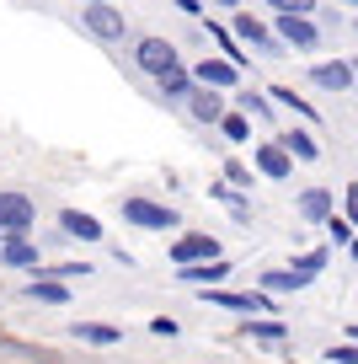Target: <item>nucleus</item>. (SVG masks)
Wrapping results in <instances>:
<instances>
[{
	"mask_svg": "<svg viewBox=\"0 0 358 364\" xmlns=\"http://www.w3.org/2000/svg\"><path fill=\"white\" fill-rule=\"evenodd\" d=\"M171 6H177V11H188V16H198V11H203V0H171Z\"/></svg>",
	"mask_w": 358,
	"mask_h": 364,
	"instance_id": "7c9ffc66",
	"label": "nucleus"
},
{
	"mask_svg": "<svg viewBox=\"0 0 358 364\" xmlns=\"http://www.w3.org/2000/svg\"><path fill=\"white\" fill-rule=\"evenodd\" d=\"M300 215L315 220V225H326V220H332V193H326V188H310V193H300Z\"/></svg>",
	"mask_w": 358,
	"mask_h": 364,
	"instance_id": "4468645a",
	"label": "nucleus"
},
{
	"mask_svg": "<svg viewBox=\"0 0 358 364\" xmlns=\"http://www.w3.org/2000/svg\"><path fill=\"white\" fill-rule=\"evenodd\" d=\"M241 107H246L251 118H262V113H268V102H262V97H251V91H246V97H241Z\"/></svg>",
	"mask_w": 358,
	"mask_h": 364,
	"instance_id": "c756f323",
	"label": "nucleus"
},
{
	"mask_svg": "<svg viewBox=\"0 0 358 364\" xmlns=\"http://www.w3.org/2000/svg\"><path fill=\"white\" fill-rule=\"evenodd\" d=\"M257 171L273 177V182H283V177H294V161H289V150L273 139V145H257Z\"/></svg>",
	"mask_w": 358,
	"mask_h": 364,
	"instance_id": "1a4fd4ad",
	"label": "nucleus"
},
{
	"mask_svg": "<svg viewBox=\"0 0 358 364\" xmlns=\"http://www.w3.org/2000/svg\"><path fill=\"white\" fill-rule=\"evenodd\" d=\"M219 129H224V139H235V145H241V139H251V124H246L241 113H224Z\"/></svg>",
	"mask_w": 358,
	"mask_h": 364,
	"instance_id": "b1692460",
	"label": "nucleus"
},
{
	"mask_svg": "<svg viewBox=\"0 0 358 364\" xmlns=\"http://www.w3.org/2000/svg\"><path fill=\"white\" fill-rule=\"evenodd\" d=\"M59 225H65V236H80V241H102V225L91 215H80V209H65L59 215Z\"/></svg>",
	"mask_w": 358,
	"mask_h": 364,
	"instance_id": "2eb2a0df",
	"label": "nucleus"
},
{
	"mask_svg": "<svg viewBox=\"0 0 358 364\" xmlns=\"http://www.w3.org/2000/svg\"><path fill=\"white\" fill-rule=\"evenodd\" d=\"M75 338H86V343H118V327H102V321H80Z\"/></svg>",
	"mask_w": 358,
	"mask_h": 364,
	"instance_id": "4be33fe9",
	"label": "nucleus"
},
{
	"mask_svg": "<svg viewBox=\"0 0 358 364\" xmlns=\"http://www.w3.org/2000/svg\"><path fill=\"white\" fill-rule=\"evenodd\" d=\"M347 215H353V225H358V188H347Z\"/></svg>",
	"mask_w": 358,
	"mask_h": 364,
	"instance_id": "2f4dec72",
	"label": "nucleus"
},
{
	"mask_svg": "<svg viewBox=\"0 0 358 364\" xmlns=\"http://www.w3.org/2000/svg\"><path fill=\"white\" fill-rule=\"evenodd\" d=\"M209 38H214V43H219V48H224V54H230V65H235V70L246 65V54H241V43H235V38H230V33H224V27H214V22H209Z\"/></svg>",
	"mask_w": 358,
	"mask_h": 364,
	"instance_id": "412c9836",
	"label": "nucleus"
},
{
	"mask_svg": "<svg viewBox=\"0 0 358 364\" xmlns=\"http://www.w3.org/2000/svg\"><path fill=\"white\" fill-rule=\"evenodd\" d=\"M347 252H353V257H358V236H353V241H347Z\"/></svg>",
	"mask_w": 358,
	"mask_h": 364,
	"instance_id": "72a5a7b5",
	"label": "nucleus"
},
{
	"mask_svg": "<svg viewBox=\"0 0 358 364\" xmlns=\"http://www.w3.org/2000/svg\"><path fill=\"white\" fill-rule=\"evenodd\" d=\"M134 59H139V65H145V70H150L156 80H161V75H171V70H182V65H177V48H171L166 38H145Z\"/></svg>",
	"mask_w": 358,
	"mask_h": 364,
	"instance_id": "39448f33",
	"label": "nucleus"
},
{
	"mask_svg": "<svg viewBox=\"0 0 358 364\" xmlns=\"http://www.w3.org/2000/svg\"><path fill=\"white\" fill-rule=\"evenodd\" d=\"M268 97H273V102H283V107H294V113H305V118H315V107H310V102H305V97H294V91H289V86H273V91H268Z\"/></svg>",
	"mask_w": 358,
	"mask_h": 364,
	"instance_id": "5701e85b",
	"label": "nucleus"
},
{
	"mask_svg": "<svg viewBox=\"0 0 358 364\" xmlns=\"http://www.w3.org/2000/svg\"><path fill=\"white\" fill-rule=\"evenodd\" d=\"M235 75H241V70H235L230 59H203V65L192 70V80H203V86H214V91H219V86H235Z\"/></svg>",
	"mask_w": 358,
	"mask_h": 364,
	"instance_id": "9b49d317",
	"label": "nucleus"
},
{
	"mask_svg": "<svg viewBox=\"0 0 358 364\" xmlns=\"http://www.w3.org/2000/svg\"><path fill=\"white\" fill-rule=\"evenodd\" d=\"M214 6H224V11H235V6H241V0H214Z\"/></svg>",
	"mask_w": 358,
	"mask_h": 364,
	"instance_id": "473e14b6",
	"label": "nucleus"
},
{
	"mask_svg": "<svg viewBox=\"0 0 358 364\" xmlns=\"http://www.w3.org/2000/svg\"><path fill=\"white\" fill-rule=\"evenodd\" d=\"M278 145L289 150V156H300V161H315V156H321V150H315V139H310V134H300V129H294V134H283Z\"/></svg>",
	"mask_w": 358,
	"mask_h": 364,
	"instance_id": "a211bd4d",
	"label": "nucleus"
},
{
	"mask_svg": "<svg viewBox=\"0 0 358 364\" xmlns=\"http://www.w3.org/2000/svg\"><path fill=\"white\" fill-rule=\"evenodd\" d=\"M150 332H156V338H177V321H171V316H156V321H150Z\"/></svg>",
	"mask_w": 358,
	"mask_h": 364,
	"instance_id": "c85d7f7f",
	"label": "nucleus"
},
{
	"mask_svg": "<svg viewBox=\"0 0 358 364\" xmlns=\"http://www.w3.org/2000/svg\"><path fill=\"white\" fill-rule=\"evenodd\" d=\"M326 230H332V241H337V247H347V241L358 236V230H353V220H337V215L326 220Z\"/></svg>",
	"mask_w": 358,
	"mask_h": 364,
	"instance_id": "bb28decb",
	"label": "nucleus"
},
{
	"mask_svg": "<svg viewBox=\"0 0 358 364\" xmlns=\"http://www.w3.org/2000/svg\"><path fill=\"white\" fill-rule=\"evenodd\" d=\"M321 268H326V252H305L294 268H268L262 273V289H305Z\"/></svg>",
	"mask_w": 358,
	"mask_h": 364,
	"instance_id": "f257e3e1",
	"label": "nucleus"
},
{
	"mask_svg": "<svg viewBox=\"0 0 358 364\" xmlns=\"http://www.w3.org/2000/svg\"><path fill=\"white\" fill-rule=\"evenodd\" d=\"M192 113H198L203 124H219V118H224V102H219V97H209V91H203V97H192Z\"/></svg>",
	"mask_w": 358,
	"mask_h": 364,
	"instance_id": "aec40b11",
	"label": "nucleus"
},
{
	"mask_svg": "<svg viewBox=\"0 0 358 364\" xmlns=\"http://www.w3.org/2000/svg\"><path fill=\"white\" fill-rule=\"evenodd\" d=\"M235 38H241V43H251V48H262V54H278V43H283V38H273V33H268V27H262L251 11L235 16Z\"/></svg>",
	"mask_w": 358,
	"mask_h": 364,
	"instance_id": "0eeeda50",
	"label": "nucleus"
},
{
	"mask_svg": "<svg viewBox=\"0 0 358 364\" xmlns=\"http://www.w3.org/2000/svg\"><path fill=\"white\" fill-rule=\"evenodd\" d=\"M326 359L332 364H358V343H337V348H326Z\"/></svg>",
	"mask_w": 358,
	"mask_h": 364,
	"instance_id": "cd10ccee",
	"label": "nucleus"
},
{
	"mask_svg": "<svg viewBox=\"0 0 358 364\" xmlns=\"http://www.w3.org/2000/svg\"><path fill=\"white\" fill-rule=\"evenodd\" d=\"M273 11H283V16H310L315 11V0H268Z\"/></svg>",
	"mask_w": 358,
	"mask_h": 364,
	"instance_id": "a878e982",
	"label": "nucleus"
},
{
	"mask_svg": "<svg viewBox=\"0 0 358 364\" xmlns=\"http://www.w3.org/2000/svg\"><path fill=\"white\" fill-rule=\"evenodd\" d=\"M310 75H315V86H321V91H347V86H353V70H347L342 59H337V65H315Z\"/></svg>",
	"mask_w": 358,
	"mask_h": 364,
	"instance_id": "ddd939ff",
	"label": "nucleus"
},
{
	"mask_svg": "<svg viewBox=\"0 0 358 364\" xmlns=\"http://www.w3.org/2000/svg\"><path fill=\"white\" fill-rule=\"evenodd\" d=\"M86 6H107V0H86Z\"/></svg>",
	"mask_w": 358,
	"mask_h": 364,
	"instance_id": "f704fd0d",
	"label": "nucleus"
},
{
	"mask_svg": "<svg viewBox=\"0 0 358 364\" xmlns=\"http://www.w3.org/2000/svg\"><path fill=\"white\" fill-rule=\"evenodd\" d=\"M251 338L257 343H289V327H278V321H251Z\"/></svg>",
	"mask_w": 358,
	"mask_h": 364,
	"instance_id": "393cba45",
	"label": "nucleus"
},
{
	"mask_svg": "<svg viewBox=\"0 0 358 364\" xmlns=\"http://www.w3.org/2000/svg\"><path fill=\"white\" fill-rule=\"evenodd\" d=\"M0 262H11V268H38V247L27 236H16V241L0 247Z\"/></svg>",
	"mask_w": 358,
	"mask_h": 364,
	"instance_id": "dca6fc26",
	"label": "nucleus"
},
{
	"mask_svg": "<svg viewBox=\"0 0 358 364\" xmlns=\"http://www.w3.org/2000/svg\"><path fill=\"white\" fill-rule=\"evenodd\" d=\"M177 279H182V284H224V279H230V262H224V257H214V262H182Z\"/></svg>",
	"mask_w": 358,
	"mask_h": 364,
	"instance_id": "6e6552de",
	"label": "nucleus"
},
{
	"mask_svg": "<svg viewBox=\"0 0 358 364\" xmlns=\"http://www.w3.org/2000/svg\"><path fill=\"white\" fill-rule=\"evenodd\" d=\"M27 295H33V300H43V306H70V289L59 284V279H43V273H38L33 284H27Z\"/></svg>",
	"mask_w": 358,
	"mask_h": 364,
	"instance_id": "f3484780",
	"label": "nucleus"
},
{
	"mask_svg": "<svg viewBox=\"0 0 358 364\" xmlns=\"http://www.w3.org/2000/svg\"><path fill=\"white\" fill-rule=\"evenodd\" d=\"M353 6H358V0H353Z\"/></svg>",
	"mask_w": 358,
	"mask_h": 364,
	"instance_id": "e433bc0d",
	"label": "nucleus"
},
{
	"mask_svg": "<svg viewBox=\"0 0 358 364\" xmlns=\"http://www.w3.org/2000/svg\"><path fill=\"white\" fill-rule=\"evenodd\" d=\"M209 306H224V311H251V316H257V311H273V300H268V295H230V289H214Z\"/></svg>",
	"mask_w": 358,
	"mask_h": 364,
	"instance_id": "f8f14e48",
	"label": "nucleus"
},
{
	"mask_svg": "<svg viewBox=\"0 0 358 364\" xmlns=\"http://www.w3.org/2000/svg\"><path fill=\"white\" fill-rule=\"evenodd\" d=\"M80 22H86L102 43H118V38H124V11H118L112 0H107V6H86V11H80Z\"/></svg>",
	"mask_w": 358,
	"mask_h": 364,
	"instance_id": "20e7f679",
	"label": "nucleus"
},
{
	"mask_svg": "<svg viewBox=\"0 0 358 364\" xmlns=\"http://www.w3.org/2000/svg\"><path fill=\"white\" fill-rule=\"evenodd\" d=\"M124 220H129V225H139V230H171V225H182L171 209L150 204V198H124Z\"/></svg>",
	"mask_w": 358,
	"mask_h": 364,
	"instance_id": "7ed1b4c3",
	"label": "nucleus"
},
{
	"mask_svg": "<svg viewBox=\"0 0 358 364\" xmlns=\"http://www.w3.org/2000/svg\"><path fill=\"white\" fill-rule=\"evenodd\" d=\"M33 220H38L33 198H22V193H0V236H6V241L27 236V230H33Z\"/></svg>",
	"mask_w": 358,
	"mask_h": 364,
	"instance_id": "f03ea898",
	"label": "nucleus"
},
{
	"mask_svg": "<svg viewBox=\"0 0 358 364\" xmlns=\"http://www.w3.org/2000/svg\"><path fill=\"white\" fill-rule=\"evenodd\" d=\"M353 343H358V327H353Z\"/></svg>",
	"mask_w": 358,
	"mask_h": 364,
	"instance_id": "c9c22d12",
	"label": "nucleus"
},
{
	"mask_svg": "<svg viewBox=\"0 0 358 364\" xmlns=\"http://www.w3.org/2000/svg\"><path fill=\"white\" fill-rule=\"evenodd\" d=\"M161 97H192V75H188V70H171V75H161Z\"/></svg>",
	"mask_w": 358,
	"mask_h": 364,
	"instance_id": "6ab92c4d",
	"label": "nucleus"
},
{
	"mask_svg": "<svg viewBox=\"0 0 358 364\" xmlns=\"http://www.w3.org/2000/svg\"><path fill=\"white\" fill-rule=\"evenodd\" d=\"M278 38H283L289 48H315V38H321V33H315L310 16H283V11H278Z\"/></svg>",
	"mask_w": 358,
	"mask_h": 364,
	"instance_id": "9d476101",
	"label": "nucleus"
},
{
	"mask_svg": "<svg viewBox=\"0 0 358 364\" xmlns=\"http://www.w3.org/2000/svg\"><path fill=\"white\" fill-rule=\"evenodd\" d=\"M171 257H177V268H182V262H214V257H219V241L203 236V230H192V236H182L177 247H171Z\"/></svg>",
	"mask_w": 358,
	"mask_h": 364,
	"instance_id": "423d86ee",
	"label": "nucleus"
}]
</instances>
